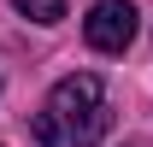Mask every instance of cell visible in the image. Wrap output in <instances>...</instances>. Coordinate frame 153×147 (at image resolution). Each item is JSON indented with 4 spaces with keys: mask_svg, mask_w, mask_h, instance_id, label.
<instances>
[{
    "mask_svg": "<svg viewBox=\"0 0 153 147\" xmlns=\"http://www.w3.org/2000/svg\"><path fill=\"white\" fill-rule=\"evenodd\" d=\"M112 129V106H106V82L94 71L59 76L47 106L36 112V141L41 147H94Z\"/></svg>",
    "mask_w": 153,
    "mask_h": 147,
    "instance_id": "6da1fadb",
    "label": "cell"
},
{
    "mask_svg": "<svg viewBox=\"0 0 153 147\" xmlns=\"http://www.w3.org/2000/svg\"><path fill=\"white\" fill-rule=\"evenodd\" d=\"M141 30V12H135V0H94L88 6V18H82V41L94 47V53H124Z\"/></svg>",
    "mask_w": 153,
    "mask_h": 147,
    "instance_id": "7a4b0ae2",
    "label": "cell"
},
{
    "mask_svg": "<svg viewBox=\"0 0 153 147\" xmlns=\"http://www.w3.org/2000/svg\"><path fill=\"white\" fill-rule=\"evenodd\" d=\"M18 6V18H30V24H59L65 18V0H12Z\"/></svg>",
    "mask_w": 153,
    "mask_h": 147,
    "instance_id": "3957f363",
    "label": "cell"
}]
</instances>
